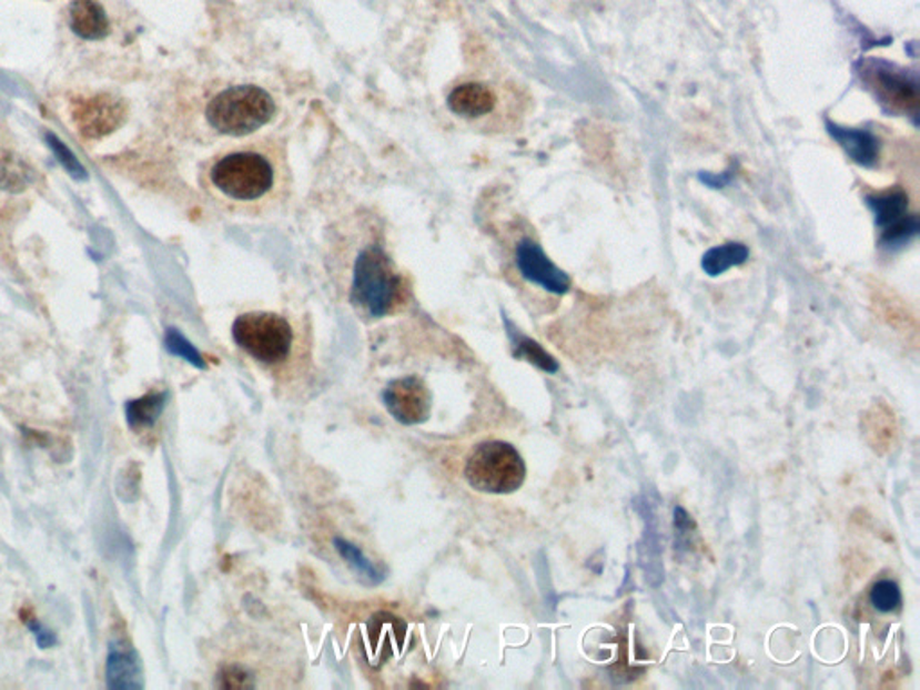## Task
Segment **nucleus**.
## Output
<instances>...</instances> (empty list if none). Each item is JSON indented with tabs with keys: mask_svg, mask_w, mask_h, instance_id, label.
Listing matches in <instances>:
<instances>
[{
	"mask_svg": "<svg viewBox=\"0 0 920 690\" xmlns=\"http://www.w3.org/2000/svg\"><path fill=\"white\" fill-rule=\"evenodd\" d=\"M170 349L176 355L184 356L185 359H190L191 364L196 365V367H205L203 364L202 356L199 355V351L194 349L193 345L188 344V342L182 338V336L176 335V333H170Z\"/></svg>",
	"mask_w": 920,
	"mask_h": 690,
	"instance_id": "aec40b11",
	"label": "nucleus"
},
{
	"mask_svg": "<svg viewBox=\"0 0 920 690\" xmlns=\"http://www.w3.org/2000/svg\"><path fill=\"white\" fill-rule=\"evenodd\" d=\"M919 217L916 214H910L907 220L897 223L892 229L882 231L881 245L887 246L890 251H896L899 246H904L907 243H910L919 234Z\"/></svg>",
	"mask_w": 920,
	"mask_h": 690,
	"instance_id": "f3484780",
	"label": "nucleus"
},
{
	"mask_svg": "<svg viewBox=\"0 0 920 690\" xmlns=\"http://www.w3.org/2000/svg\"><path fill=\"white\" fill-rule=\"evenodd\" d=\"M354 257L351 303L368 317H385L403 295V275L397 272L378 236L368 234Z\"/></svg>",
	"mask_w": 920,
	"mask_h": 690,
	"instance_id": "f03ea898",
	"label": "nucleus"
},
{
	"mask_svg": "<svg viewBox=\"0 0 920 690\" xmlns=\"http://www.w3.org/2000/svg\"><path fill=\"white\" fill-rule=\"evenodd\" d=\"M48 138L49 141H51V146L54 148V150H57L58 159H60V161H62L63 164H65V166L69 168V170H71L72 173H74V175H81V173H83V170H81V166L80 164H78V161L77 159H74V155H71V153L67 152V148L63 146L62 142L58 141V139L52 138V135H48Z\"/></svg>",
	"mask_w": 920,
	"mask_h": 690,
	"instance_id": "412c9836",
	"label": "nucleus"
},
{
	"mask_svg": "<svg viewBox=\"0 0 920 690\" xmlns=\"http://www.w3.org/2000/svg\"><path fill=\"white\" fill-rule=\"evenodd\" d=\"M335 547L342 558L350 562L351 567H353L360 576H364L365 579L373 582V585H378L380 581H383V576L380 574L378 568L374 567L373 562L365 558L364 552H362L356 545L350 544V541H345V539L336 538Z\"/></svg>",
	"mask_w": 920,
	"mask_h": 690,
	"instance_id": "dca6fc26",
	"label": "nucleus"
},
{
	"mask_svg": "<svg viewBox=\"0 0 920 690\" xmlns=\"http://www.w3.org/2000/svg\"><path fill=\"white\" fill-rule=\"evenodd\" d=\"M203 185L231 213L261 216L289 199V156L281 141L270 138L231 144L203 170Z\"/></svg>",
	"mask_w": 920,
	"mask_h": 690,
	"instance_id": "f257e3e1",
	"label": "nucleus"
},
{
	"mask_svg": "<svg viewBox=\"0 0 920 690\" xmlns=\"http://www.w3.org/2000/svg\"><path fill=\"white\" fill-rule=\"evenodd\" d=\"M446 103L455 118L475 126L495 114L498 94H496L495 85L489 81L467 77L449 90Z\"/></svg>",
	"mask_w": 920,
	"mask_h": 690,
	"instance_id": "0eeeda50",
	"label": "nucleus"
},
{
	"mask_svg": "<svg viewBox=\"0 0 920 690\" xmlns=\"http://www.w3.org/2000/svg\"><path fill=\"white\" fill-rule=\"evenodd\" d=\"M524 459L515 446L502 440L484 443L473 451L466 464V478L473 489L492 495H507L525 480Z\"/></svg>",
	"mask_w": 920,
	"mask_h": 690,
	"instance_id": "39448f33",
	"label": "nucleus"
},
{
	"mask_svg": "<svg viewBox=\"0 0 920 690\" xmlns=\"http://www.w3.org/2000/svg\"><path fill=\"white\" fill-rule=\"evenodd\" d=\"M901 590L893 581H879L870 591V602L881 613H892L901 606Z\"/></svg>",
	"mask_w": 920,
	"mask_h": 690,
	"instance_id": "a211bd4d",
	"label": "nucleus"
},
{
	"mask_svg": "<svg viewBox=\"0 0 920 690\" xmlns=\"http://www.w3.org/2000/svg\"><path fill=\"white\" fill-rule=\"evenodd\" d=\"M513 344H515L516 358H525L530 364L536 365L538 369L545 373H557L559 364H557L554 356L548 355L547 351L543 349L538 342L530 341L527 336L518 335V333L509 332Z\"/></svg>",
	"mask_w": 920,
	"mask_h": 690,
	"instance_id": "2eb2a0df",
	"label": "nucleus"
},
{
	"mask_svg": "<svg viewBox=\"0 0 920 690\" xmlns=\"http://www.w3.org/2000/svg\"><path fill=\"white\" fill-rule=\"evenodd\" d=\"M516 266L525 280L538 284L550 294L563 295L570 290L568 275L562 268H557L543 252L542 246L529 237H525L516 246Z\"/></svg>",
	"mask_w": 920,
	"mask_h": 690,
	"instance_id": "1a4fd4ad",
	"label": "nucleus"
},
{
	"mask_svg": "<svg viewBox=\"0 0 920 690\" xmlns=\"http://www.w3.org/2000/svg\"><path fill=\"white\" fill-rule=\"evenodd\" d=\"M826 126L829 135L850 156V161H855L856 164L863 168H873L878 164L881 144L870 130L847 129V126H840V124L831 123V121H827Z\"/></svg>",
	"mask_w": 920,
	"mask_h": 690,
	"instance_id": "9d476101",
	"label": "nucleus"
},
{
	"mask_svg": "<svg viewBox=\"0 0 920 690\" xmlns=\"http://www.w3.org/2000/svg\"><path fill=\"white\" fill-rule=\"evenodd\" d=\"M277 106L265 89L255 85L229 87L214 95L208 106L211 129L229 138H249L265 129Z\"/></svg>",
	"mask_w": 920,
	"mask_h": 690,
	"instance_id": "7ed1b4c3",
	"label": "nucleus"
},
{
	"mask_svg": "<svg viewBox=\"0 0 920 690\" xmlns=\"http://www.w3.org/2000/svg\"><path fill=\"white\" fill-rule=\"evenodd\" d=\"M748 257H750V251L742 243H725L721 246H714L705 254L701 268L710 277H718L734 266L745 265Z\"/></svg>",
	"mask_w": 920,
	"mask_h": 690,
	"instance_id": "4468645a",
	"label": "nucleus"
},
{
	"mask_svg": "<svg viewBox=\"0 0 920 690\" xmlns=\"http://www.w3.org/2000/svg\"><path fill=\"white\" fill-rule=\"evenodd\" d=\"M71 28L85 40H101L109 34V19L98 0H74L71 4Z\"/></svg>",
	"mask_w": 920,
	"mask_h": 690,
	"instance_id": "9b49d317",
	"label": "nucleus"
},
{
	"mask_svg": "<svg viewBox=\"0 0 920 690\" xmlns=\"http://www.w3.org/2000/svg\"><path fill=\"white\" fill-rule=\"evenodd\" d=\"M867 204L872 209L876 225L881 229V232L892 229L893 225L910 216L908 214V194L901 190L869 196Z\"/></svg>",
	"mask_w": 920,
	"mask_h": 690,
	"instance_id": "f8f14e48",
	"label": "nucleus"
},
{
	"mask_svg": "<svg viewBox=\"0 0 920 690\" xmlns=\"http://www.w3.org/2000/svg\"><path fill=\"white\" fill-rule=\"evenodd\" d=\"M121 118L118 104L114 101L92 100L85 109L77 114L78 123L87 135H103L112 132L118 126V119Z\"/></svg>",
	"mask_w": 920,
	"mask_h": 690,
	"instance_id": "ddd939ff",
	"label": "nucleus"
},
{
	"mask_svg": "<svg viewBox=\"0 0 920 690\" xmlns=\"http://www.w3.org/2000/svg\"><path fill=\"white\" fill-rule=\"evenodd\" d=\"M863 85L890 112L917 115L919 110V78L896 63L881 58H863L856 63Z\"/></svg>",
	"mask_w": 920,
	"mask_h": 690,
	"instance_id": "423d86ee",
	"label": "nucleus"
},
{
	"mask_svg": "<svg viewBox=\"0 0 920 690\" xmlns=\"http://www.w3.org/2000/svg\"><path fill=\"white\" fill-rule=\"evenodd\" d=\"M232 338L255 362L275 365L289 358L295 336L292 324L283 315L251 312L234 321Z\"/></svg>",
	"mask_w": 920,
	"mask_h": 690,
	"instance_id": "20e7f679",
	"label": "nucleus"
},
{
	"mask_svg": "<svg viewBox=\"0 0 920 690\" xmlns=\"http://www.w3.org/2000/svg\"><path fill=\"white\" fill-rule=\"evenodd\" d=\"M218 680H220V687H228V689H246V687H252L251 672H246L240 666L225 667L220 672Z\"/></svg>",
	"mask_w": 920,
	"mask_h": 690,
	"instance_id": "6ab92c4d",
	"label": "nucleus"
},
{
	"mask_svg": "<svg viewBox=\"0 0 920 690\" xmlns=\"http://www.w3.org/2000/svg\"><path fill=\"white\" fill-rule=\"evenodd\" d=\"M383 403L396 422L419 425L428 419L432 394L423 379L408 376L388 384L383 393Z\"/></svg>",
	"mask_w": 920,
	"mask_h": 690,
	"instance_id": "6e6552de",
	"label": "nucleus"
}]
</instances>
